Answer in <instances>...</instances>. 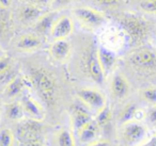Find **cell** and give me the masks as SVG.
Instances as JSON below:
<instances>
[{
    "instance_id": "11",
    "label": "cell",
    "mask_w": 156,
    "mask_h": 146,
    "mask_svg": "<svg viewBox=\"0 0 156 146\" xmlns=\"http://www.w3.org/2000/svg\"><path fill=\"white\" fill-rule=\"evenodd\" d=\"M71 52V45L66 39L56 40L49 46V54L58 62H64L69 56Z\"/></svg>"
},
{
    "instance_id": "28",
    "label": "cell",
    "mask_w": 156,
    "mask_h": 146,
    "mask_svg": "<svg viewBox=\"0 0 156 146\" xmlns=\"http://www.w3.org/2000/svg\"><path fill=\"white\" fill-rule=\"evenodd\" d=\"M90 1L105 8H115L121 3V0H90Z\"/></svg>"
},
{
    "instance_id": "33",
    "label": "cell",
    "mask_w": 156,
    "mask_h": 146,
    "mask_svg": "<svg viewBox=\"0 0 156 146\" xmlns=\"http://www.w3.org/2000/svg\"><path fill=\"white\" fill-rule=\"evenodd\" d=\"M20 146H43L39 140H29V141H20Z\"/></svg>"
},
{
    "instance_id": "26",
    "label": "cell",
    "mask_w": 156,
    "mask_h": 146,
    "mask_svg": "<svg viewBox=\"0 0 156 146\" xmlns=\"http://www.w3.org/2000/svg\"><path fill=\"white\" fill-rule=\"evenodd\" d=\"M142 98L147 103L156 106V86L147 88L142 91Z\"/></svg>"
},
{
    "instance_id": "24",
    "label": "cell",
    "mask_w": 156,
    "mask_h": 146,
    "mask_svg": "<svg viewBox=\"0 0 156 146\" xmlns=\"http://www.w3.org/2000/svg\"><path fill=\"white\" fill-rule=\"evenodd\" d=\"M59 146H75L74 137L69 130H62L58 137Z\"/></svg>"
},
{
    "instance_id": "13",
    "label": "cell",
    "mask_w": 156,
    "mask_h": 146,
    "mask_svg": "<svg viewBox=\"0 0 156 146\" xmlns=\"http://www.w3.org/2000/svg\"><path fill=\"white\" fill-rule=\"evenodd\" d=\"M43 45L41 36L37 34H25L18 39L15 47L22 51H34Z\"/></svg>"
},
{
    "instance_id": "32",
    "label": "cell",
    "mask_w": 156,
    "mask_h": 146,
    "mask_svg": "<svg viewBox=\"0 0 156 146\" xmlns=\"http://www.w3.org/2000/svg\"><path fill=\"white\" fill-rule=\"evenodd\" d=\"M147 120L151 124L156 126V107L150 110V112L147 113Z\"/></svg>"
},
{
    "instance_id": "4",
    "label": "cell",
    "mask_w": 156,
    "mask_h": 146,
    "mask_svg": "<svg viewBox=\"0 0 156 146\" xmlns=\"http://www.w3.org/2000/svg\"><path fill=\"white\" fill-rule=\"evenodd\" d=\"M128 61L136 68L151 71L156 67V54L149 48H139L128 54Z\"/></svg>"
},
{
    "instance_id": "31",
    "label": "cell",
    "mask_w": 156,
    "mask_h": 146,
    "mask_svg": "<svg viewBox=\"0 0 156 146\" xmlns=\"http://www.w3.org/2000/svg\"><path fill=\"white\" fill-rule=\"evenodd\" d=\"M23 1L26 3L37 5V7H40V8H44L50 3V0H23Z\"/></svg>"
},
{
    "instance_id": "1",
    "label": "cell",
    "mask_w": 156,
    "mask_h": 146,
    "mask_svg": "<svg viewBox=\"0 0 156 146\" xmlns=\"http://www.w3.org/2000/svg\"><path fill=\"white\" fill-rule=\"evenodd\" d=\"M120 26L127 33L133 43H140L149 34V25L141 18L130 14H123L118 17Z\"/></svg>"
},
{
    "instance_id": "5",
    "label": "cell",
    "mask_w": 156,
    "mask_h": 146,
    "mask_svg": "<svg viewBox=\"0 0 156 146\" xmlns=\"http://www.w3.org/2000/svg\"><path fill=\"white\" fill-rule=\"evenodd\" d=\"M77 95L83 103H86L88 107L93 110L100 111L106 106V98H105L104 94L96 89H81L77 93Z\"/></svg>"
},
{
    "instance_id": "23",
    "label": "cell",
    "mask_w": 156,
    "mask_h": 146,
    "mask_svg": "<svg viewBox=\"0 0 156 146\" xmlns=\"http://www.w3.org/2000/svg\"><path fill=\"white\" fill-rule=\"evenodd\" d=\"M111 120V110L109 107L105 106L103 109H101L98 111V114L95 118V122L98 123V126H105L109 123V120Z\"/></svg>"
},
{
    "instance_id": "14",
    "label": "cell",
    "mask_w": 156,
    "mask_h": 146,
    "mask_svg": "<svg viewBox=\"0 0 156 146\" xmlns=\"http://www.w3.org/2000/svg\"><path fill=\"white\" fill-rule=\"evenodd\" d=\"M56 12L42 14V16L35 22L34 29L39 35H47L50 34L52 26L55 25L58 18L56 17Z\"/></svg>"
},
{
    "instance_id": "27",
    "label": "cell",
    "mask_w": 156,
    "mask_h": 146,
    "mask_svg": "<svg viewBox=\"0 0 156 146\" xmlns=\"http://www.w3.org/2000/svg\"><path fill=\"white\" fill-rule=\"evenodd\" d=\"M139 8L145 13L156 14V0H142L139 3Z\"/></svg>"
},
{
    "instance_id": "3",
    "label": "cell",
    "mask_w": 156,
    "mask_h": 146,
    "mask_svg": "<svg viewBox=\"0 0 156 146\" xmlns=\"http://www.w3.org/2000/svg\"><path fill=\"white\" fill-rule=\"evenodd\" d=\"M73 14L83 26L91 30L100 28L105 23L104 14L90 7L76 8L73 11Z\"/></svg>"
},
{
    "instance_id": "10",
    "label": "cell",
    "mask_w": 156,
    "mask_h": 146,
    "mask_svg": "<svg viewBox=\"0 0 156 146\" xmlns=\"http://www.w3.org/2000/svg\"><path fill=\"white\" fill-rule=\"evenodd\" d=\"M87 69L90 77L92 78L94 82L98 84H102L104 82L105 71L100 62V59H98V50H94L89 54V58L87 61Z\"/></svg>"
},
{
    "instance_id": "25",
    "label": "cell",
    "mask_w": 156,
    "mask_h": 146,
    "mask_svg": "<svg viewBox=\"0 0 156 146\" xmlns=\"http://www.w3.org/2000/svg\"><path fill=\"white\" fill-rule=\"evenodd\" d=\"M13 134L10 129L0 130V146H12L13 144Z\"/></svg>"
},
{
    "instance_id": "17",
    "label": "cell",
    "mask_w": 156,
    "mask_h": 146,
    "mask_svg": "<svg viewBox=\"0 0 156 146\" xmlns=\"http://www.w3.org/2000/svg\"><path fill=\"white\" fill-rule=\"evenodd\" d=\"M23 107H24L25 113H27L32 120H41L44 116L42 107L31 97L26 96L23 100Z\"/></svg>"
},
{
    "instance_id": "30",
    "label": "cell",
    "mask_w": 156,
    "mask_h": 146,
    "mask_svg": "<svg viewBox=\"0 0 156 146\" xmlns=\"http://www.w3.org/2000/svg\"><path fill=\"white\" fill-rule=\"evenodd\" d=\"M73 0H50V8L52 10H60L62 8L66 7L67 5L72 2Z\"/></svg>"
},
{
    "instance_id": "8",
    "label": "cell",
    "mask_w": 156,
    "mask_h": 146,
    "mask_svg": "<svg viewBox=\"0 0 156 146\" xmlns=\"http://www.w3.org/2000/svg\"><path fill=\"white\" fill-rule=\"evenodd\" d=\"M43 8L30 5L25 2L20 9L17 10V18L22 24L30 25L35 24L37 19L43 14Z\"/></svg>"
},
{
    "instance_id": "6",
    "label": "cell",
    "mask_w": 156,
    "mask_h": 146,
    "mask_svg": "<svg viewBox=\"0 0 156 146\" xmlns=\"http://www.w3.org/2000/svg\"><path fill=\"white\" fill-rule=\"evenodd\" d=\"M74 30L73 20L69 16H62L59 17L56 20L55 25L52 26V29L50 31V36L54 41L56 40H63L66 39L71 35V33Z\"/></svg>"
},
{
    "instance_id": "21",
    "label": "cell",
    "mask_w": 156,
    "mask_h": 146,
    "mask_svg": "<svg viewBox=\"0 0 156 146\" xmlns=\"http://www.w3.org/2000/svg\"><path fill=\"white\" fill-rule=\"evenodd\" d=\"M12 25L11 13L8 9L0 8V35H3L10 30Z\"/></svg>"
},
{
    "instance_id": "39",
    "label": "cell",
    "mask_w": 156,
    "mask_h": 146,
    "mask_svg": "<svg viewBox=\"0 0 156 146\" xmlns=\"http://www.w3.org/2000/svg\"><path fill=\"white\" fill-rule=\"evenodd\" d=\"M155 129H156V126H155Z\"/></svg>"
},
{
    "instance_id": "20",
    "label": "cell",
    "mask_w": 156,
    "mask_h": 146,
    "mask_svg": "<svg viewBox=\"0 0 156 146\" xmlns=\"http://www.w3.org/2000/svg\"><path fill=\"white\" fill-rule=\"evenodd\" d=\"M25 114L24 107L20 103H9L7 106V109H5V115L8 118L12 120H18L20 118H23Z\"/></svg>"
},
{
    "instance_id": "34",
    "label": "cell",
    "mask_w": 156,
    "mask_h": 146,
    "mask_svg": "<svg viewBox=\"0 0 156 146\" xmlns=\"http://www.w3.org/2000/svg\"><path fill=\"white\" fill-rule=\"evenodd\" d=\"M145 117V112L143 111V110H141V109H137V111H136V113H135V120H136V122H139V120H142L143 118Z\"/></svg>"
},
{
    "instance_id": "19",
    "label": "cell",
    "mask_w": 156,
    "mask_h": 146,
    "mask_svg": "<svg viewBox=\"0 0 156 146\" xmlns=\"http://www.w3.org/2000/svg\"><path fill=\"white\" fill-rule=\"evenodd\" d=\"M26 83L24 82V80L20 77H15L7 84V88H5V94L7 97H15L17 95H20L22 93V91L24 90Z\"/></svg>"
},
{
    "instance_id": "29",
    "label": "cell",
    "mask_w": 156,
    "mask_h": 146,
    "mask_svg": "<svg viewBox=\"0 0 156 146\" xmlns=\"http://www.w3.org/2000/svg\"><path fill=\"white\" fill-rule=\"evenodd\" d=\"M11 69V60L9 58L0 57V76L8 73Z\"/></svg>"
},
{
    "instance_id": "16",
    "label": "cell",
    "mask_w": 156,
    "mask_h": 146,
    "mask_svg": "<svg viewBox=\"0 0 156 146\" xmlns=\"http://www.w3.org/2000/svg\"><path fill=\"white\" fill-rule=\"evenodd\" d=\"M98 54L101 64H102V67L105 71V75H107L115 67V62H117V57H115V54L111 50L107 49L105 47L98 48Z\"/></svg>"
},
{
    "instance_id": "2",
    "label": "cell",
    "mask_w": 156,
    "mask_h": 146,
    "mask_svg": "<svg viewBox=\"0 0 156 146\" xmlns=\"http://www.w3.org/2000/svg\"><path fill=\"white\" fill-rule=\"evenodd\" d=\"M31 82L44 100L50 103L54 99L56 84L49 73L44 69H34L31 73Z\"/></svg>"
},
{
    "instance_id": "15",
    "label": "cell",
    "mask_w": 156,
    "mask_h": 146,
    "mask_svg": "<svg viewBox=\"0 0 156 146\" xmlns=\"http://www.w3.org/2000/svg\"><path fill=\"white\" fill-rule=\"evenodd\" d=\"M92 120L90 113L81 106H75L72 111V122L73 126L77 132L81 130L86 125Z\"/></svg>"
},
{
    "instance_id": "38",
    "label": "cell",
    "mask_w": 156,
    "mask_h": 146,
    "mask_svg": "<svg viewBox=\"0 0 156 146\" xmlns=\"http://www.w3.org/2000/svg\"><path fill=\"white\" fill-rule=\"evenodd\" d=\"M0 54H1V51H0Z\"/></svg>"
},
{
    "instance_id": "35",
    "label": "cell",
    "mask_w": 156,
    "mask_h": 146,
    "mask_svg": "<svg viewBox=\"0 0 156 146\" xmlns=\"http://www.w3.org/2000/svg\"><path fill=\"white\" fill-rule=\"evenodd\" d=\"M140 146H156V137H152L147 141L143 142Z\"/></svg>"
},
{
    "instance_id": "18",
    "label": "cell",
    "mask_w": 156,
    "mask_h": 146,
    "mask_svg": "<svg viewBox=\"0 0 156 146\" xmlns=\"http://www.w3.org/2000/svg\"><path fill=\"white\" fill-rule=\"evenodd\" d=\"M98 128L100 126L98 125V123L95 122V120H92L91 122H89L83 129H81L78 134H79V140L81 142H91L96 137L98 133Z\"/></svg>"
},
{
    "instance_id": "22",
    "label": "cell",
    "mask_w": 156,
    "mask_h": 146,
    "mask_svg": "<svg viewBox=\"0 0 156 146\" xmlns=\"http://www.w3.org/2000/svg\"><path fill=\"white\" fill-rule=\"evenodd\" d=\"M137 109H138V107L136 105H134V103H130V105L126 106L123 111L121 112L120 120L122 123H124V124L133 122L135 120V113H136Z\"/></svg>"
},
{
    "instance_id": "9",
    "label": "cell",
    "mask_w": 156,
    "mask_h": 146,
    "mask_svg": "<svg viewBox=\"0 0 156 146\" xmlns=\"http://www.w3.org/2000/svg\"><path fill=\"white\" fill-rule=\"evenodd\" d=\"M42 126L39 120H31L23 123L17 129V137L20 141H29V140H37Z\"/></svg>"
},
{
    "instance_id": "37",
    "label": "cell",
    "mask_w": 156,
    "mask_h": 146,
    "mask_svg": "<svg viewBox=\"0 0 156 146\" xmlns=\"http://www.w3.org/2000/svg\"><path fill=\"white\" fill-rule=\"evenodd\" d=\"M89 146H110L108 141H105V140H101V141H96L94 143H92Z\"/></svg>"
},
{
    "instance_id": "7",
    "label": "cell",
    "mask_w": 156,
    "mask_h": 146,
    "mask_svg": "<svg viewBox=\"0 0 156 146\" xmlns=\"http://www.w3.org/2000/svg\"><path fill=\"white\" fill-rule=\"evenodd\" d=\"M147 135V128L138 122L126 123L123 128V137L127 143L135 144L141 142Z\"/></svg>"
},
{
    "instance_id": "36",
    "label": "cell",
    "mask_w": 156,
    "mask_h": 146,
    "mask_svg": "<svg viewBox=\"0 0 156 146\" xmlns=\"http://www.w3.org/2000/svg\"><path fill=\"white\" fill-rule=\"evenodd\" d=\"M13 0H0V8L3 9H9L10 5H12Z\"/></svg>"
},
{
    "instance_id": "12",
    "label": "cell",
    "mask_w": 156,
    "mask_h": 146,
    "mask_svg": "<svg viewBox=\"0 0 156 146\" xmlns=\"http://www.w3.org/2000/svg\"><path fill=\"white\" fill-rule=\"evenodd\" d=\"M111 92L118 99H123L129 93V83L121 74H115L111 80Z\"/></svg>"
}]
</instances>
